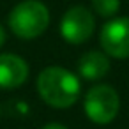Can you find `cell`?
Instances as JSON below:
<instances>
[{
	"instance_id": "cell-1",
	"label": "cell",
	"mask_w": 129,
	"mask_h": 129,
	"mask_svg": "<svg viewBox=\"0 0 129 129\" xmlns=\"http://www.w3.org/2000/svg\"><path fill=\"white\" fill-rule=\"evenodd\" d=\"M81 92L80 78L60 66L44 67L37 76V94L41 99L58 110L73 106Z\"/></svg>"
},
{
	"instance_id": "cell-2",
	"label": "cell",
	"mask_w": 129,
	"mask_h": 129,
	"mask_svg": "<svg viewBox=\"0 0 129 129\" xmlns=\"http://www.w3.org/2000/svg\"><path fill=\"white\" fill-rule=\"evenodd\" d=\"M11 32L20 39H36L50 25V11L39 0H23L16 4L7 18Z\"/></svg>"
},
{
	"instance_id": "cell-3",
	"label": "cell",
	"mask_w": 129,
	"mask_h": 129,
	"mask_svg": "<svg viewBox=\"0 0 129 129\" xmlns=\"http://www.w3.org/2000/svg\"><path fill=\"white\" fill-rule=\"evenodd\" d=\"M85 115L94 124H110L115 120L120 110V97L118 92L106 83H99L88 88L83 99Z\"/></svg>"
},
{
	"instance_id": "cell-4",
	"label": "cell",
	"mask_w": 129,
	"mask_h": 129,
	"mask_svg": "<svg viewBox=\"0 0 129 129\" xmlns=\"http://www.w3.org/2000/svg\"><path fill=\"white\" fill-rule=\"evenodd\" d=\"M95 28V20L85 6H73L60 20V36L69 44H81L90 39Z\"/></svg>"
},
{
	"instance_id": "cell-5",
	"label": "cell",
	"mask_w": 129,
	"mask_h": 129,
	"mask_svg": "<svg viewBox=\"0 0 129 129\" xmlns=\"http://www.w3.org/2000/svg\"><path fill=\"white\" fill-rule=\"evenodd\" d=\"M99 44L108 57L129 58V16H118L106 21L99 32Z\"/></svg>"
},
{
	"instance_id": "cell-6",
	"label": "cell",
	"mask_w": 129,
	"mask_h": 129,
	"mask_svg": "<svg viewBox=\"0 0 129 129\" xmlns=\"http://www.w3.org/2000/svg\"><path fill=\"white\" fill-rule=\"evenodd\" d=\"M28 78V64L14 53L0 55V88L11 90L21 87Z\"/></svg>"
},
{
	"instance_id": "cell-7",
	"label": "cell",
	"mask_w": 129,
	"mask_h": 129,
	"mask_svg": "<svg viewBox=\"0 0 129 129\" xmlns=\"http://www.w3.org/2000/svg\"><path fill=\"white\" fill-rule=\"evenodd\" d=\"M110 71V58L104 51H87L81 55V58L78 60V73L81 78L88 80V81H95L101 80L108 74Z\"/></svg>"
},
{
	"instance_id": "cell-8",
	"label": "cell",
	"mask_w": 129,
	"mask_h": 129,
	"mask_svg": "<svg viewBox=\"0 0 129 129\" xmlns=\"http://www.w3.org/2000/svg\"><path fill=\"white\" fill-rule=\"evenodd\" d=\"M92 7L101 18H113L120 9V0H92Z\"/></svg>"
},
{
	"instance_id": "cell-9",
	"label": "cell",
	"mask_w": 129,
	"mask_h": 129,
	"mask_svg": "<svg viewBox=\"0 0 129 129\" xmlns=\"http://www.w3.org/2000/svg\"><path fill=\"white\" fill-rule=\"evenodd\" d=\"M43 129H69V127H66L64 124H58V122H50V124H46Z\"/></svg>"
},
{
	"instance_id": "cell-10",
	"label": "cell",
	"mask_w": 129,
	"mask_h": 129,
	"mask_svg": "<svg viewBox=\"0 0 129 129\" xmlns=\"http://www.w3.org/2000/svg\"><path fill=\"white\" fill-rule=\"evenodd\" d=\"M4 43H6V30H4L2 25H0V48L4 46Z\"/></svg>"
}]
</instances>
